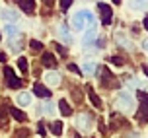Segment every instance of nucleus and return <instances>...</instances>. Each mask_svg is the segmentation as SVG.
<instances>
[{
  "label": "nucleus",
  "instance_id": "1",
  "mask_svg": "<svg viewBox=\"0 0 148 138\" xmlns=\"http://www.w3.org/2000/svg\"><path fill=\"white\" fill-rule=\"evenodd\" d=\"M138 113H136V121L138 123H146L148 121V94L146 92H138Z\"/></svg>",
  "mask_w": 148,
  "mask_h": 138
},
{
  "label": "nucleus",
  "instance_id": "2",
  "mask_svg": "<svg viewBox=\"0 0 148 138\" xmlns=\"http://www.w3.org/2000/svg\"><path fill=\"white\" fill-rule=\"evenodd\" d=\"M99 82H101V86L107 87V89H113V87H119V80L109 72V68H99Z\"/></svg>",
  "mask_w": 148,
  "mask_h": 138
},
{
  "label": "nucleus",
  "instance_id": "3",
  "mask_svg": "<svg viewBox=\"0 0 148 138\" xmlns=\"http://www.w3.org/2000/svg\"><path fill=\"white\" fill-rule=\"evenodd\" d=\"M117 105H119V109H125V111L133 109V105H134L133 95L129 94V92H121V94L117 95Z\"/></svg>",
  "mask_w": 148,
  "mask_h": 138
},
{
  "label": "nucleus",
  "instance_id": "4",
  "mask_svg": "<svg viewBox=\"0 0 148 138\" xmlns=\"http://www.w3.org/2000/svg\"><path fill=\"white\" fill-rule=\"evenodd\" d=\"M4 80H6L8 87H22V80L14 74L10 66H4Z\"/></svg>",
  "mask_w": 148,
  "mask_h": 138
},
{
  "label": "nucleus",
  "instance_id": "5",
  "mask_svg": "<svg viewBox=\"0 0 148 138\" xmlns=\"http://www.w3.org/2000/svg\"><path fill=\"white\" fill-rule=\"evenodd\" d=\"M97 10H99V20H101V23H103V25H109L111 18H113V12H111L109 4L99 2V4H97Z\"/></svg>",
  "mask_w": 148,
  "mask_h": 138
},
{
  "label": "nucleus",
  "instance_id": "6",
  "mask_svg": "<svg viewBox=\"0 0 148 138\" xmlns=\"http://www.w3.org/2000/svg\"><path fill=\"white\" fill-rule=\"evenodd\" d=\"M90 12L88 10H80V12H76L72 18V25L76 29H84V25H86V22H88V18H90Z\"/></svg>",
  "mask_w": 148,
  "mask_h": 138
},
{
  "label": "nucleus",
  "instance_id": "7",
  "mask_svg": "<svg viewBox=\"0 0 148 138\" xmlns=\"http://www.w3.org/2000/svg\"><path fill=\"white\" fill-rule=\"evenodd\" d=\"M76 126H78L80 130L88 132L90 128H92V117H90L88 113H80L78 119H76Z\"/></svg>",
  "mask_w": 148,
  "mask_h": 138
},
{
  "label": "nucleus",
  "instance_id": "8",
  "mask_svg": "<svg viewBox=\"0 0 148 138\" xmlns=\"http://www.w3.org/2000/svg\"><path fill=\"white\" fill-rule=\"evenodd\" d=\"M0 18H2L6 23H16L18 20H20V14L14 12V10H6V8H2V10H0Z\"/></svg>",
  "mask_w": 148,
  "mask_h": 138
},
{
  "label": "nucleus",
  "instance_id": "9",
  "mask_svg": "<svg viewBox=\"0 0 148 138\" xmlns=\"http://www.w3.org/2000/svg\"><path fill=\"white\" fill-rule=\"evenodd\" d=\"M16 4L22 8L25 14H31L35 10V0H16Z\"/></svg>",
  "mask_w": 148,
  "mask_h": 138
},
{
  "label": "nucleus",
  "instance_id": "10",
  "mask_svg": "<svg viewBox=\"0 0 148 138\" xmlns=\"http://www.w3.org/2000/svg\"><path fill=\"white\" fill-rule=\"evenodd\" d=\"M33 94H35L37 97H43V99H49V97H51V92H49L43 84H35V86H33Z\"/></svg>",
  "mask_w": 148,
  "mask_h": 138
},
{
  "label": "nucleus",
  "instance_id": "11",
  "mask_svg": "<svg viewBox=\"0 0 148 138\" xmlns=\"http://www.w3.org/2000/svg\"><path fill=\"white\" fill-rule=\"evenodd\" d=\"M41 62H43V66H47V68H57V58L53 57L51 53H43Z\"/></svg>",
  "mask_w": 148,
  "mask_h": 138
},
{
  "label": "nucleus",
  "instance_id": "12",
  "mask_svg": "<svg viewBox=\"0 0 148 138\" xmlns=\"http://www.w3.org/2000/svg\"><path fill=\"white\" fill-rule=\"evenodd\" d=\"M88 97H90V101H92V105H94L96 109H101V99L97 97V94L94 92V87H90V86H88Z\"/></svg>",
  "mask_w": 148,
  "mask_h": 138
},
{
  "label": "nucleus",
  "instance_id": "13",
  "mask_svg": "<svg viewBox=\"0 0 148 138\" xmlns=\"http://www.w3.org/2000/svg\"><path fill=\"white\" fill-rule=\"evenodd\" d=\"M10 115L14 117L16 121H20V123H25V121H27V115H25L23 111L16 109V107H10Z\"/></svg>",
  "mask_w": 148,
  "mask_h": 138
},
{
  "label": "nucleus",
  "instance_id": "14",
  "mask_svg": "<svg viewBox=\"0 0 148 138\" xmlns=\"http://www.w3.org/2000/svg\"><path fill=\"white\" fill-rule=\"evenodd\" d=\"M45 82H47L49 86H59L60 84V76L57 72H49L47 76H45Z\"/></svg>",
  "mask_w": 148,
  "mask_h": 138
},
{
  "label": "nucleus",
  "instance_id": "15",
  "mask_svg": "<svg viewBox=\"0 0 148 138\" xmlns=\"http://www.w3.org/2000/svg\"><path fill=\"white\" fill-rule=\"evenodd\" d=\"M59 35H60V39H62L64 43H70V41H72V37H70V33H68L66 25H59Z\"/></svg>",
  "mask_w": 148,
  "mask_h": 138
},
{
  "label": "nucleus",
  "instance_id": "16",
  "mask_svg": "<svg viewBox=\"0 0 148 138\" xmlns=\"http://www.w3.org/2000/svg\"><path fill=\"white\" fill-rule=\"evenodd\" d=\"M96 27H90L88 31H86V35H84V45H90L92 41H96Z\"/></svg>",
  "mask_w": 148,
  "mask_h": 138
},
{
  "label": "nucleus",
  "instance_id": "17",
  "mask_svg": "<svg viewBox=\"0 0 148 138\" xmlns=\"http://www.w3.org/2000/svg\"><path fill=\"white\" fill-rule=\"evenodd\" d=\"M59 109H60V113H62L64 117H70V115H72V109H70V105H68L64 99H60V101H59Z\"/></svg>",
  "mask_w": 148,
  "mask_h": 138
},
{
  "label": "nucleus",
  "instance_id": "18",
  "mask_svg": "<svg viewBox=\"0 0 148 138\" xmlns=\"http://www.w3.org/2000/svg\"><path fill=\"white\" fill-rule=\"evenodd\" d=\"M62 128H64V126H62L60 121H55V123L51 124V132L55 134V136H60V134H62Z\"/></svg>",
  "mask_w": 148,
  "mask_h": 138
},
{
  "label": "nucleus",
  "instance_id": "19",
  "mask_svg": "<svg viewBox=\"0 0 148 138\" xmlns=\"http://www.w3.org/2000/svg\"><path fill=\"white\" fill-rule=\"evenodd\" d=\"M4 31H6V35H8V37H18V35H20V33H18V27H16L14 23H6Z\"/></svg>",
  "mask_w": 148,
  "mask_h": 138
},
{
  "label": "nucleus",
  "instance_id": "20",
  "mask_svg": "<svg viewBox=\"0 0 148 138\" xmlns=\"http://www.w3.org/2000/svg\"><path fill=\"white\" fill-rule=\"evenodd\" d=\"M16 101L20 103V105H29V103H31V95L23 92V94H20V95H18V99H16Z\"/></svg>",
  "mask_w": 148,
  "mask_h": 138
},
{
  "label": "nucleus",
  "instance_id": "21",
  "mask_svg": "<svg viewBox=\"0 0 148 138\" xmlns=\"http://www.w3.org/2000/svg\"><path fill=\"white\" fill-rule=\"evenodd\" d=\"M131 6H133L134 10H144V8L148 6V0H133Z\"/></svg>",
  "mask_w": 148,
  "mask_h": 138
},
{
  "label": "nucleus",
  "instance_id": "22",
  "mask_svg": "<svg viewBox=\"0 0 148 138\" xmlns=\"http://www.w3.org/2000/svg\"><path fill=\"white\" fill-rule=\"evenodd\" d=\"M96 62H90V60H88V62H86V64H84V68H82V70H84V72H86V74H94V72H96Z\"/></svg>",
  "mask_w": 148,
  "mask_h": 138
},
{
  "label": "nucleus",
  "instance_id": "23",
  "mask_svg": "<svg viewBox=\"0 0 148 138\" xmlns=\"http://www.w3.org/2000/svg\"><path fill=\"white\" fill-rule=\"evenodd\" d=\"M29 47L33 49V53L43 51V43H39V41H35V39H31V41H29Z\"/></svg>",
  "mask_w": 148,
  "mask_h": 138
},
{
  "label": "nucleus",
  "instance_id": "24",
  "mask_svg": "<svg viewBox=\"0 0 148 138\" xmlns=\"http://www.w3.org/2000/svg\"><path fill=\"white\" fill-rule=\"evenodd\" d=\"M18 68H20V70H22V72L23 74H25V72H27V60H25V58H18Z\"/></svg>",
  "mask_w": 148,
  "mask_h": 138
},
{
  "label": "nucleus",
  "instance_id": "25",
  "mask_svg": "<svg viewBox=\"0 0 148 138\" xmlns=\"http://www.w3.org/2000/svg\"><path fill=\"white\" fill-rule=\"evenodd\" d=\"M0 126H4V128L8 126V121H6V111L2 109V107H0Z\"/></svg>",
  "mask_w": 148,
  "mask_h": 138
},
{
  "label": "nucleus",
  "instance_id": "26",
  "mask_svg": "<svg viewBox=\"0 0 148 138\" xmlns=\"http://www.w3.org/2000/svg\"><path fill=\"white\" fill-rule=\"evenodd\" d=\"M117 41H119V45H121V47H127V49H133V45L129 43L127 39H123L121 35H117Z\"/></svg>",
  "mask_w": 148,
  "mask_h": 138
},
{
  "label": "nucleus",
  "instance_id": "27",
  "mask_svg": "<svg viewBox=\"0 0 148 138\" xmlns=\"http://www.w3.org/2000/svg\"><path fill=\"white\" fill-rule=\"evenodd\" d=\"M70 6H72V0H60V10L62 12H66Z\"/></svg>",
  "mask_w": 148,
  "mask_h": 138
},
{
  "label": "nucleus",
  "instance_id": "28",
  "mask_svg": "<svg viewBox=\"0 0 148 138\" xmlns=\"http://www.w3.org/2000/svg\"><path fill=\"white\" fill-rule=\"evenodd\" d=\"M72 95H74V99L80 103L82 101V94H80V89H76V87H72Z\"/></svg>",
  "mask_w": 148,
  "mask_h": 138
},
{
  "label": "nucleus",
  "instance_id": "29",
  "mask_svg": "<svg viewBox=\"0 0 148 138\" xmlns=\"http://www.w3.org/2000/svg\"><path fill=\"white\" fill-rule=\"evenodd\" d=\"M55 49L59 51V55H62V57H66V49L62 47V45H59V43H55Z\"/></svg>",
  "mask_w": 148,
  "mask_h": 138
},
{
  "label": "nucleus",
  "instance_id": "30",
  "mask_svg": "<svg viewBox=\"0 0 148 138\" xmlns=\"http://www.w3.org/2000/svg\"><path fill=\"white\" fill-rule=\"evenodd\" d=\"M27 134H29V132L23 128V130H18V132H16V138H27Z\"/></svg>",
  "mask_w": 148,
  "mask_h": 138
},
{
  "label": "nucleus",
  "instance_id": "31",
  "mask_svg": "<svg viewBox=\"0 0 148 138\" xmlns=\"http://www.w3.org/2000/svg\"><path fill=\"white\" fill-rule=\"evenodd\" d=\"M109 60H111V62H113V64H117V66H123V60H121V58H119V57H111Z\"/></svg>",
  "mask_w": 148,
  "mask_h": 138
},
{
  "label": "nucleus",
  "instance_id": "32",
  "mask_svg": "<svg viewBox=\"0 0 148 138\" xmlns=\"http://www.w3.org/2000/svg\"><path fill=\"white\" fill-rule=\"evenodd\" d=\"M68 70H72V72H80V68L76 64H68Z\"/></svg>",
  "mask_w": 148,
  "mask_h": 138
},
{
  "label": "nucleus",
  "instance_id": "33",
  "mask_svg": "<svg viewBox=\"0 0 148 138\" xmlns=\"http://www.w3.org/2000/svg\"><path fill=\"white\" fill-rule=\"evenodd\" d=\"M45 111H47V115L53 111V105H51V103H47V105H45Z\"/></svg>",
  "mask_w": 148,
  "mask_h": 138
},
{
  "label": "nucleus",
  "instance_id": "34",
  "mask_svg": "<svg viewBox=\"0 0 148 138\" xmlns=\"http://www.w3.org/2000/svg\"><path fill=\"white\" fill-rule=\"evenodd\" d=\"M144 29H146V31H148V16H146V18H144Z\"/></svg>",
  "mask_w": 148,
  "mask_h": 138
},
{
  "label": "nucleus",
  "instance_id": "35",
  "mask_svg": "<svg viewBox=\"0 0 148 138\" xmlns=\"http://www.w3.org/2000/svg\"><path fill=\"white\" fill-rule=\"evenodd\" d=\"M43 2H45V4H47V6H51V4H53V2H55V0H43Z\"/></svg>",
  "mask_w": 148,
  "mask_h": 138
},
{
  "label": "nucleus",
  "instance_id": "36",
  "mask_svg": "<svg viewBox=\"0 0 148 138\" xmlns=\"http://www.w3.org/2000/svg\"><path fill=\"white\" fill-rule=\"evenodd\" d=\"M142 47H144V49H146V51H148V39H146V41H144V43H142Z\"/></svg>",
  "mask_w": 148,
  "mask_h": 138
},
{
  "label": "nucleus",
  "instance_id": "37",
  "mask_svg": "<svg viewBox=\"0 0 148 138\" xmlns=\"http://www.w3.org/2000/svg\"><path fill=\"white\" fill-rule=\"evenodd\" d=\"M111 2H113V4H121V0H111Z\"/></svg>",
  "mask_w": 148,
  "mask_h": 138
},
{
  "label": "nucleus",
  "instance_id": "38",
  "mask_svg": "<svg viewBox=\"0 0 148 138\" xmlns=\"http://www.w3.org/2000/svg\"><path fill=\"white\" fill-rule=\"evenodd\" d=\"M144 74H146V76H148V66H144Z\"/></svg>",
  "mask_w": 148,
  "mask_h": 138
},
{
  "label": "nucleus",
  "instance_id": "39",
  "mask_svg": "<svg viewBox=\"0 0 148 138\" xmlns=\"http://www.w3.org/2000/svg\"><path fill=\"white\" fill-rule=\"evenodd\" d=\"M74 138H80V136H74Z\"/></svg>",
  "mask_w": 148,
  "mask_h": 138
}]
</instances>
